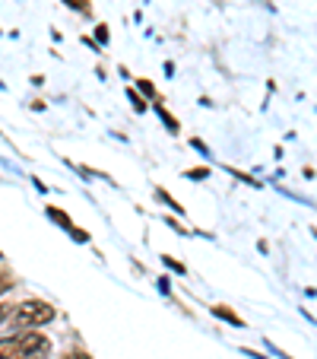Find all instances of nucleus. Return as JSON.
Returning a JSON list of instances; mask_svg holds the SVG:
<instances>
[{
    "label": "nucleus",
    "instance_id": "obj_1",
    "mask_svg": "<svg viewBox=\"0 0 317 359\" xmlns=\"http://www.w3.org/2000/svg\"><path fill=\"white\" fill-rule=\"evenodd\" d=\"M51 353V340L41 334H13L0 340V359H45Z\"/></svg>",
    "mask_w": 317,
    "mask_h": 359
},
{
    "label": "nucleus",
    "instance_id": "obj_2",
    "mask_svg": "<svg viewBox=\"0 0 317 359\" xmlns=\"http://www.w3.org/2000/svg\"><path fill=\"white\" fill-rule=\"evenodd\" d=\"M13 321L20 327H38V325H48V321L55 318V309L48 302H38V299H32V302H22V305H13Z\"/></svg>",
    "mask_w": 317,
    "mask_h": 359
},
{
    "label": "nucleus",
    "instance_id": "obj_3",
    "mask_svg": "<svg viewBox=\"0 0 317 359\" xmlns=\"http://www.w3.org/2000/svg\"><path fill=\"white\" fill-rule=\"evenodd\" d=\"M48 217L55 219V223H61V226H64V229H70V232H73V229H76V226H73V223H70V219H67V213L55 210V207H48Z\"/></svg>",
    "mask_w": 317,
    "mask_h": 359
},
{
    "label": "nucleus",
    "instance_id": "obj_4",
    "mask_svg": "<svg viewBox=\"0 0 317 359\" xmlns=\"http://www.w3.org/2000/svg\"><path fill=\"white\" fill-rule=\"evenodd\" d=\"M216 315H219V318H229L232 325H238V318H235V315H232V312H225V309H216Z\"/></svg>",
    "mask_w": 317,
    "mask_h": 359
},
{
    "label": "nucleus",
    "instance_id": "obj_5",
    "mask_svg": "<svg viewBox=\"0 0 317 359\" xmlns=\"http://www.w3.org/2000/svg\"><path fill=\"white\" fill-rule=\"evenodd\" d=\"M10 309H13V305H3V302H0V321L10 318Z\"/></svg>",
    "mask_w": 317,
    "mask_h": 359
},
{
    "label": "nucleus",
    "instance_id": "obj_6",
    "mask_svg": "<svg viewBox=\"0 0 317 359\" xmlns=\"http://www.w3.org/2000/svg\"><path fill=\"white\" fill-rule=\"evenodd\" d=\"M130 99H134V105H136V111H143V109H146V105H143V99H140V95H136V93H130Z\"/></svg>",
    "mask_w": 317,
    "mask_h": 359
},
{
    "label": "nucleus",
    "instance_id": "obj_7",
    "mask_svg": "<svg viewBox=\"0 0 317 359\" xmlns=\"http://www.w3.org/2000/svg\"><path fill=\"white\" fill-rule=\"evenodd\" d=\"M140 89H143V93H146V95H155V93H153V83H146V80L140 83Z\"/></svg>",
    "mask_w": 317,
    "mask_h": 359
},
{
    "label": "nucleus",
    "instance_id": "obj_8",
    "mask_svg": "<svg viewBox=\"0 0 317 359\" xmlns=\"http://www.w3.org/2000/svg\"><path fill=\"white\" fill-rule=\"evenodd\" d=\"M10 286H13V283H10V280H3V277H0V296H3V292H7Z\"/></svg>",
    "mask_w": 317,
    "mask_h": 359
},
{
    "label": "nucleus",
    "instance_id": "obj_9",
    "mask_svg": "<svg viewBox=\"0 0 317 359\" xmlns=\"http://www.w3.org/2000/svg\"><path fill=\"white\" fill-rule=\"evenodd\" d=\"M64 359H89V356H86V353H67Z\"/></svg>",
    "mask_w": 317,
    "mask_h": 359
}]
</instances>
